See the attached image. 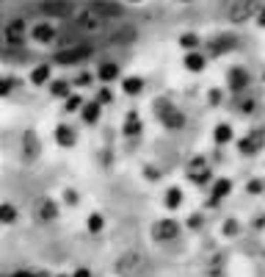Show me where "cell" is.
<instances>
[{"label": "cell", "mask_w": 265, "mask_h": 277, "mask_svg": "<svg viewBox=\"0 0 265 277\" xmlns=\"http://www.w3.org/2000/svg\"><path fill=\"white\" fill-rule=\"evenodd\" d=\"M91 47L88 45H69L64 50L56 53V64H64V67H72V64H80V61H88L91 58Z\"/></svg>", "instance_id": "1"}, {"label": "cell", "mask_w": 265, "mask_h": 277, "mask_svg": "<svg viewBox=\"0 0 265 277\" xmlns=\"http://www.w3.org/2000/svg\"><path fill=\"white\" fill-rule=\"evenodd\" d=\"M86 14H94L105 23V19H111V17H122V6L111 3V0H94V3L86 6Z\"/></svg>", "instance_id": "2"}, {"label": "cell", "mask_w": 265, "mask_h": 277, "mask_svg": "<svg viewBox=\"0 0 265 277\" xmlns=\"http://www.w3.org/2000/svg\"><path fill=\"white\" fill-rule=\"evenodd\" d=\"M260 14V0H237L229 11V19L232 23H246L249 17H257Z\"/></svg>", "instance_id": "3"}, {"label": "cell", "mask_w": 265, "mask_h": 277, "mask_svg": "<svg viewBox=\"0 0 265 277\" xmlns=\"http://www.w3.org/2000/svg\"><path fill=\"white\" fill-rule=\"evenodd\" d=\"M39 11H42L44 17H69L75 11V6L69 0H44V3H39Z\"/></svg>", "instance_id": "4"}, {"label": "cell", "mask_w": 265, "mask_h": 277, "mask_svg": "<svg viewBox=\"0 0 265 277\" xmlns=\"http://www.w3.org/2000/svg\"><path fill=\"white\" fill-rule=\"evenodd\" d=\"M25 33H28V25H25V19H11V23L3 28V42L11 45V47H17V45H22Z\"/></svg>", "instance_id": "5"}, {"label": "cell", "mask_w": 265, "mask_h": 277, "mask_svg": "<svg viewBox=\"0 0 265 277\" xmlns=\"http://www.w3.org/2000/svg\"><path fill=\"white\" fill-rule=\"evenodd\" d=\"M31 39H33V42H39V45H50V42H56V39H58V31H56V25H53V23H39V25H33Z\"/></svg>", "instance_id": "6"}, {"label": "cell", "mask_w": 265, "mask_h": 277, "mask_svg": "<svg viewBox=\"0 0 265 277\" xmlns=\"http://www.w3.org/2000/svg\"><path fill=\"white\" fill-rule=\"evenodd\" d=\"M72 28L78 31V33H86V31H100L103 28V19L100 17H94V14H78L75 17V23H72Z\"/></svg>", "instance_id": "7"}, {"label": "cell", "mask_w": 265, "mask_h": 277, "mask_svg": "<svg viewBox=\"0 0 265 277\" xmlns=\"http://www.w3.org/2000/svg\"><path fill=\"white\" fill-rule=\"evenodd\" d=\"M180 236V225H177L174 219H163L158 222V227H155V239L158 241H172Z\"/></svg>", "instance_id": "8"}, {"label": "cell", "mask_w": 265, "mask_h": 277, "mask_svg": "<svg viewBox=\"0 0 265 277\" xmlns=\"http://www.w3.org/2000/svg\"><path fill=\"white\" fill-rule=\"evenodd\" d=\"M246 86H249V72L243 70V67H232V70H229V89L240 92V89H246Z\"/></svg>", "instance_id": "9"}, {"label": "cell", "mask_w": 265, "mask_h": 277, "mask_svg": "<svg viewBox=\"0 0 265 277\" xmlns=\"http://www.w3.org/2000/svg\"><path fill=\"white\" fill-rule=\"evenodd\" d=\"M39 219L42 222H56L58 219V208H56V202L53 200H44V202H39Z\"/></svg>", "instance_id": "10"}, {"label": "cell", "mask_w": 265, "mask_h": 277, "mask_svg": "<svg viewBox=\"0 0 265 277\" xmlns=\"http://www.w3.org/2000/svg\"><path fill=\"white\" fill-rule=\"evenodd\" d=\"M22 155H28V158H36L39 155V139H36L33 131L22 136Z\"/></svg>", "instance_id": "11"}, {"label": "cell", "mask_w": 265, "mask_h": 277, "mask_svg": "<svg viewBox=\"0 0 265 277\" xmlns=\"http://www.w3.org/2000/svg\"><path fill=\"white\" fill-rule=\"evenodd\" d=\"M56 141H58L61 147H72V144H75V131H72V127H64V125H61L58 131H56Z\"/></svg>", "instance_id": "12"}, {"label": "cell", "mask_w": 265, "mask_h": 277, "mask_svg": "<svg viewBox=\"0 0 265 277\" xmlns=\"http://www.w3.org/2000/svg\"><path fill=\"white\" fill-rule=\"evenodd\" d=\"M47 80H50V67H47V64H39L36 70L31 72V83L42 86V83H47Z\"/></svg>", "instance_id": "13"}, {"label": "cell", "mask_w": 265, "mask_h": 277, "mask_svg": "<svg viewBox=\"0 0 265 277\" xmlns=\"http://www.w3.org/2000/svg\"><path fill=\"white\" fill-rule=\"evenodd\" d=\"M14 219H17V208L9 205V202H0V222H3V225H11Z\"/></svg>", "instance_id": "14"}, {"label": "cell", "mask_w": 265, "mask_h": 277, "mask_svg": "<svg viewBox=\"0 0 265 277\" xmlns=\"http://www.w3.org/2000/svg\"><path fill=\"white\" fill-rule=\"evenodd\" d=\"M185 67L191 72H199L202 67H205V56H199V53H188V56H185Z\"/></svg>", "instance_id": "15"}, {"label": "cell", "mask_w": 265, "mask_h": 277, "mask_svg": "<svg viewBox=\"0 0 265 277\" xmlns=\"http://www.w3.org/2000/svg\"><path fill=\"white\" fill-rule=\"evenodd\" d=\"M122 89H125L127 94H138L141 89H144V80H141V78H125Z\"/></svg>", "instance_id": "16"}, {"label": "cell", "mask_w": 265, "mask_h": 277, "mask_svg": "<svg viewBox=\"0 0 265 277\" xmlns=\"http://www.w3.org/2000/svg\"><path fill=\"white\" fill-rule=\"evenodd\" d=\"M229 47H235V36H221L213 42V53H227Z\"/></svg>", "instance_id": "17"}, {"label": "cell", "mask_w": 265, "mask_h": 277, "mask_svg": "<svg viewBox=\"0 0 265 277\" xmlns=\"http://www.w3.org/2000/svg\"><path fill=\"white\" fill-rule=\"evenodd\" d=\"M100 78H103L105 83H108V80H113V78H119V67L116 64H103V67H100Z\"/></svg>", "instance_id": "18"}, {"label": "cell", "mask_w": 265, "mask_h": 277, "mask_svg": "<svg viewBox=\"0 0 265 277\" xmlns=\"http://www.w3.org/2000/svg\"><path fill=\"white\" fill-rule=\"evenodd\" d=\"M50 92L56 94V97H69V83H66V80H53Z\"/></svg>", "instance_id": "19"}, {"label": "cell", "mask_w": 265, "mask_h": 277, "mask_svg": "<svg viewBox=\"0 0 265 277\" xmlns=\"http://www.w3.org/2000/svg\"><path fill=\"white\" fill-rule=\"evenodd\" d=\"M180 45L185 47V50H196V47H199V36H196V33H182Z\"/></svg>", "instance_id": "20"}, {"label": "cell", "mask_w": 265, "mask_h": 277, "mask_svg": "<svg viewBox=\"0 0 265 277\" xmlns=\"http://www.w3.org/2000/svg\"><path fill=\"white\" fill-rule=\"evenodd\" d=\"M83 119H86V122H97V119H100V105L97 103L86 105L83 108Z\"/></svg>", "instance_id": "21"}, {"label": "cell", "mask_w": 265, "mask_h": 277, "mask_svg": "<svg viewBox=\"0 0 265 277\" xmlns=\"http://www.w3.org/2000/svg\"><path fill=\"white\" fill-rule=\"evenodd\" d=\"M125 133H130V136L141 133V119L135 117V114H130V117H127V127H125Z\"/></svg>", "instance_id": "22"}, {"label": "cell", "mask_w": 265, "mask_h": 277, "mask_svg": "<svg viewBox=\"0 0 265 277\" xmlns=\"http://www.w3.org/2000/svg\"><path fill=\"white\" fill-rule=\"evenodd\" d=\"M180 200H182V191H180V188H168L166 205H168V208H177V205H180Z\"/></svg>", "instance_id": "23"}, {"label": "cell", "mask_w": 265, "mask_h": 277, "mask_svg": "<svg viewBox=\"0 0 265 277\" xmlns=\"http://www.w3.org/2000/svg\"><path fill=\"white\" fill-rule=\"evenodd\" d=\"M14 86H17L14 78H0V97H6V94L14 89Z\"/></svg>", "instance_id": "24"}, {"label": "cell", "mask_w": 265, "mask_h": 277, "mask_svg": "<svg viewBox=\"0 0 265 277\" xmlns=\"http://www.w3.org/2000/svg\"><path fill=\"white\" fill-rule=\"evenodd\" d=\"M66 100V111H78L80 105H83V100L78 97V94H69V97H64Z\"/></svg>", "instance_id": "25"}, {"label": "cell", "mask_w": 265, "mask_h": 277, "mask_svg": "<svg viewBox=\"0 0 265 277\" xmlns=\"http://www.w3.org/2000/svg\"><path fill=\"white\" fill-rule=\"evenodd\" d=\"M229 188H232V183H229V180H221V183H215V200H219V197H227Z\"/></svg>", "instance_id": "26"}, {"label": "cell", "mask_w": 265, "mask_h": 277, "mask_svg": "<svg viewBox=\"0 0 265 277\" xmlns=\"http://www.w3.org/2000/svg\"><path fill=\"white\" fill-rule=\"evenodd\" d=\"M229 133H232L229 125H219L215 127V141H229Z\"/></svg>", "instance_id": "27"}, {"label": "cell", "mask_w": 265, "mask_h": 277, "mask_svg": "<svg viewBox=\"0 0 265 277\" xmlns=\"http://www.w3.org/2000/svg\"><path fill=\"white\" fill-rule=\"evenodd\" d=\"M88 227H91L94 233L103 230V216H100V214H91V216H88Z\"/></svg>", "instance_id": "28"}, {"label": "cell", "mask_w": 265, "mask_h": 277, "mask_svg": "<svg viewBox=\"0 0 265 277\" xmlns=\"http://www.w3.org/2000/svg\"><path fill=\"white\" fill-rule=\"evenodd\" d=\"M108 100H113V94L108 89H103V92H100V103H108Z\"/></svg>", "instance_id": "29"}, {"label": "cell", "mask_w": 265, "mask_h": 277, "mask_svg": "<svg viewBox=\"0 0 265 277\" xmlns=\"http://www.w3.org/2000/svg\"><path fill=\"white\" fill-rule=\"evenodd\" d=\"M75 277H91V272H88V269H78V272H75Z\"/></svg>", "instance_id": "30"}, {"label": "cell", "mask_w": 265, "mask_h": 277, "mask_svg": "<svg viewBox=\"0 0 265 277\" xmlns=\"http://www.w3.org/2000/svg\"><path fill=\"white\" fill-rule=\"evenodd\" d=\"M240 108H243V111H246V114H251V108H254V103H251V100H246V103H243Z\"/></svg>", "instance_id": "31"}, {"label": "cell", "mask_w": 265, "mask_h": 277, "mask_svg": "<svg viewBox=\"0 0 265 277\" xmlns=\"http://www.w3.org/2000/svg\"><path fill=\"white\" fill-rule=\"evenodd\" d=\"M88 80H91V75H86V72H83V75H80V78H78V83H80V86H83V83H88Z\"/></svg>", "instance_id": "32"}, {"label": "cell", "mask_w": 265, "mask_h": 277, "mask_svg": "<svg viewBox=\"0 0 265 277\" xmlns=\"http://www.w3.org/2000/svg\"><path fill=\"white\" fill-rule=\"evenodd\" d=\"M14 277H36V274H33V272H17Z\"/></svg>", "instance_id": "33"}, {"label": "cell", "mask_w": 265, "mask_h": 277, "mask_svg": "<svg viewBox=\"0 0 265 277\" xmlns=\"http://www.w3.org/2000/svg\"><path fill=\"white\" fill-rule=\"evenodd\" d=\"M182 3H191V0H182Z\"/></svg>", "instance_id": "34"}, {"label": "cell", "mask_w": 265, "mask_h": 277, "mask_svg": "<svg viewBox=\"0 0 265 277\" xmlns=\"http://www.w3.org/2000/svg\"><path fill=\"white\" fill-rule=\"evenodd\" d=\"M133 3H141V0H133Z\"/></svg>", "instance_id": "35"}]
</instances>
